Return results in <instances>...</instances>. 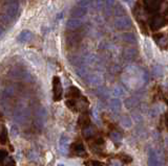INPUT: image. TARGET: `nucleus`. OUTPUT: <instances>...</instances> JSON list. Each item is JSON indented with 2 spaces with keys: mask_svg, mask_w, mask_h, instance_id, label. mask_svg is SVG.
<instances>
[{
  "mask_svg": "<svg viewBox=\"0 0 168 166\" xmlns=\"http://www.w3.org/2000/svg\"><path fill=\"white\" fill-rule=\"evenodd\" d=\"M18 12H19V5L17 3H12L5 8V16L12 21L18 16Z\"/></svg>",
  "mask_w": 168,
  "mask_h": 166,
  "instance_id": "9",
  "label": "nucleus"
},
{
  "mask_svg": "<svg viewBox=\"0 0 168 166\" xmlns=\"http://www.w3.org/2000/svg\"><path fill=\"white\" fill-rule=\"evenodd\" d=\"M97 95L102 99H106L109 96V91L107 90V88L101 86L97 89Z\"/></svg>",
  "mask_w": 168,
  "mask_h": 166,
  "instance_id": "23",
  "label": "nucleus"
},
{
  "mask_svg": "<svg viewBox=\"0 0 168 166\" xmlns=\"http://www.w3.org/2000/svg\"><path fill=\"white\" fill-rule=\"evenodd\" d=\"M155 42L158 43L159 46H161L162 48H166L167 46V38L164 34H158L154 36Z\"/></svg>",
  "mask_w": 168,
  "mask_h": 166,
  "instance_id": "20",
  "label": "nucleus"
},
{
  "mask_svg": "<svg viewBox=\"0 0 168 166\" xmlns=\"http://www.w3.org/2000/svg\"><path fill=\"white\" fill-rule=\"evenodd\" d=\"M32 38H33V34L30 30H23L19 34L17 40L19 43H27L32 40Z\"/></svg>",
  "mask_w": 168,
  "mask_h": 166,
  "instance_id": "15",
  "label": "nucleus"
},
{
  "mask_svg": "<svg viewBox=\"0 0 168 166\" xmlns=\"http://www.w3.org/2000/svg\"><path fill=\"white\" fill-rule=\"evenodd\" d=\"M152 72H154V74L155 76H161L162 75V69H161V67H159V66H155L154 68V70H152Z\"/></svg>",
  "mask_w": 168,
  "mask_h": 166,
  "instance_id": "39",
  "label": "nucleus"
},
{
  "mask_svg": "<svg viewBox=\"0 0 168 166\" xmlns=\"http://www.w3.org/2000/svg\"><path fill=\"white\" fill-rule=\"evenodd\" d=\"M7 1H10V2H15V1H17V0H7Z\"/></svg>",
  "mask_w": 168,
  "mask_h": 166,
  "instance_id": "45",
  "label": "nucleus"
},
{
  "mask_svg": "<svg viewBox=\"0 0 168 166\" xmlns=\"http://www.w3.org/2000/svg\"><path fill=\"white\" fill-rule=\"evenodd\" d=\"M92 115H94L95 121L97 122L98 124H100V116H99V113H98V110L97 109L92 110Z\"/></svg>",
  "mask_w": 168,
  "mask_h": 166,
  "instance_id": "38",
  "label": "nucleus"
},
{
  "mask_svg": "<svg viewBox=\"0 0 168 166\" xmlns=\"http://www.w3.org/2000/svg\"><path fill=\"white\" fill-rule=\"evenodd\" d=\"M68 143H70V138H68L67 135L63 134L59 139V150H60L62 155H67Z\"/></svg>",
  "mask_w": 168,
  "mask_h": 166,
  "instance_id": "10",
  "label": "nucleus"
},
{
  "mask_svg": "<svg viewBox=\"0 0 168 166\" xmlns=\"http://www.w3.org/2000/svg\"><path fill=\"white\" fill-rule=\"evenodd\" d=\"M8 158V152L4 149H0V163L4 162V160Z\"/></svg>",
  "mask_w": 168,
  "mask_h": 166,
  "instance_id": "36",
  "label": "nucleus"
},
{
  "mask_svg": "<svg viewBox=\"0 0 168 166\" xmlns=\"http://www.w3.org/2000/svg\"><path fill=\"white\" fill-rule=\"evenodd\" d=\"M31 116V110L27 106V105L23 100L17 102L16 106H15L13 111V118L14 120L19 124H23Z\"/></svg>",
  "mask_w": 168,
  "mask_h": 166,
  "instance_id": "1",
  "label": "nucleus"
},
{
  "mask_svg": "<svg viewBox=\"0 0 168 166\" xmlns=\"http://www.w3.org/2000/svg\"><path fill=\"white\" fill-rule=\"evenodd\" d=\"M29 159L31 160V161H37V160L39 159V155L36 152H31L30 155H29Z\"/></svg>",
  "mask_w": 168,
  "mask_h": 166,
  "instance_id": "37",
  "label": "nucleus"
},
{
  "mask_svg": "<svg viewBox=\"0 0 168 166\" xmlns=\"http://www.w3.org/2000/svg\"><path fill=\"white\" fill-rule=\"evenodd\" d=\"M125 1H129V0H125Z\"/></svg>",
  "mask_w": 168,
  "mask_h": 166,
  "instance_id": "47",
  "label": "nucleus"
},
{
  "mask_svg": "<svg viewBox=\"0 0 168 166\" xmlns=\"http://www.w3.org/2000/svg\"><path fill=\"white\" fill-rule=\"evenodd\" d=\"M11 133H12V135H13V137H17V135L19 134L18 127H16V125H13L12 128H11Z\"/></svg>",
  "mask_w": 168,
  "mask_h": 166,
  "instance_id": "40",
  "label": "nucleus"
},
{
  "mask_svg": "<svg viewBox=\"0 0 168 166\" xmlns=\"http://www.w3.org/2000/svg\"><path fill=\"white\" fill-rule=\"evenodd\" d=\"M76 72L80 77H86L88 74L87 69L84 67V66H78V67L76 68Z\"/></svg>",
  "mask_w": 168,
  "mask_h": 166,
  "instance_id": "28",
  "label": "nucleus"
},
{
  "mask_svg": "<svg viewBox=\"0 0 168 166\" xmlns=\"http://www.w3.org/2000/svg\"><path fill=\"white\" fill-rule=\"evenodd\" d=\"M91 4H92L91 0H81V1L78 3V5H79V6L86 8V9H88V8L91 6Z\"/></svg>",
  "mask_w": 168,
  "mask_h": 166,
  "instance_id": "34",
  "label": "nucleus"
},
{
  "mask_svg": "<svg viewBox=\"0 0 168 166\" xmlns=\"http://www.w3.org/2000/svg\"><path fill=\"white\" fill-rule=\"evenodd\" d=\"M120 124H121V127H123L125 128H129V127H132V120L128 116H123L120 120Z\"/></svg>",
  "mask_w": 168,
  "mask_h": 166,
  "instance_id": "24",
  "label": "nucleus"
},
{
  "mask_svg": "<svg viewBox=\"0 0 168 166\" xmlns=\"http://www.w3.org/2000/svg\"><path fill=\"white\" fill-rule=\"evenodd\" d=\"M8 140V133L5 127L2 128L1 133H0V143L1 144H7Z\"/></svg>",
  "mask_w": 168,
  "mask_h": 166,
  "instance_id": "27",
  "label": "nucleus"
},
{
  "mask_svg": "<svg viewBox=\"0 0 168 166\" xmlns=\"http://www.w3.org/2000/svg\"><path fill=\"white\" fill-rule=\"evenodd\" d=\"M65 105L66 106H68L70 110H73V111H77V108H76V100L75 99H67L66 101H65Z\"/></svg>",
  "mask_w": 168,
  "mask_h": 166,
  "instance_id": "32",
  "label": "nucleus"
},
{
  "mask_svg": "<svg viewBox=\"0 0 168 166\" xmlns=\"http://www.w3.org/2000/svg\"><path fill=\"white\" fill-rule=\"evenodd\" d=\"M113 93H114V95H115V96L121 97V96H124V95H125L126 91H125V89H124L123 87L117 86V87H115V89H114V91H113Z\"/></svg>",
  "mask_w": 168,
  "mask_h": 166,
  "instance_id": "29",
  "label": "nucleus"
},
{
  "mask_svg": "<svg viewBox=\"0 0 168 166\" xmlns=\"http://www.w3.org/2000/svg\"><path fill=\"white\" fill-rule=\"evenodd\" d=\"M124 14V9L121 5H118L116 9H115V15L117 16V17H120V16H123Z\"/></svg>",
  "mask_w": 168,
  "mask_h": 166,
  "instance_id": "35",
  "label": "nucleus"
},
{
  "mask_svg": "<svg viewBox=\"0 0 168 166\" xmlns=\"http://www.w3.org/2000/svg\"><path fill=\"white\" fill-rule=\"evenodd\" d=\"M46 120H48V112L46 110L43 108V106H39L35 110V113H34V125L37 130L41 131L44 128Z\"/></svg>",
  "mask_w": 168,
  "mask_h": 166,
  "instance_id": "2",
  "label": "nucleus"
},
{
  "mask_svg": "<svg viewBox=\"0 0 168 166\" xmlns=\"http://www.w3.org/2000/svg\"><path fill=\"white\" fill-rule=\"evenodd\" d=\"M96 143H97L98 145H101V144H103V143H104V140L102 139V138H99V139L96 140Z\"/></svg>",
  "mask_w": 168,
  "mask_h": 166,
  "instance_id": "43",
  "label": "nucleus"
},
{
  "mask_svg": "<svg viewBox=\"0 0 168 166\" xmlns=\"http://www.w3.org/2000/svg\"><path fill=\"white\" fill-rule=\"evenodd\" d=\"M122 159H123V161L125 162V163L132 162V158H130L129 156H123V157H122Z\"/></svg>",
  "mask_w": 168,
  "mask_h": 166,
  "instance_id": "42",
  "label": "nucleus"
},
{
  "mask_svg": "<svg viewBox=\"0 0 168 166\" xmlns=\"http://www.w3.org/2000/svg\"><path fill=\"white\" fill-rule=\"evenodd\" d=\"M132 21L127 16H120V17H117L115 19V26L118 29H128V28L132 27Z\"/></svg>",
  "mask_w": 168,
  "mask_h": 166,
  "instance_id": "6",
  "label": "nucleus"
},
{
  "mask_svg": "<svg viewBox=\"0 0 168 166\" xmlns=\"http://www.w3.org/2000/svg\"><path fill=\"white\" fill-rule=\"evenodd\" d=\"M121 106H122V103H121L119 98H114L109 101V108L110 111L114 113V114H118L121 111Z\"/></svg>",
  "mask_w": 168,
  "mask_h": 166,
  "instance_id": "16",
  "label": "nucleus"
},
{
  "mask_svg": "<svg viewBox=\"0 0 168 166\" xmlns=\"http://www.w3.org/2000/svg\"><path fill=\"white\" fill-rule=\"evenodd\" d=\"M2 36H3V28L0 26V38H1Z\"/></svg>",
  "mask_w": 168,
  "mask_h": 166,
  "instance_id": "44",
  "label": "nucleus"
},
{
  "mask_svg": "<svg viewBox=\"0 0 168 166\" xmlns=\"http://www.w3.org/2000/svg\"><path fill=\"white\" fill-rule=\"evenodd\" d=\"M122 40L124 42L130 43V44H136L137 43V38L132 33H124L122 34Z\"/></svg>",
  "mask_w": 168,
  "mask_h": 166,
  "instance_id": "22",
  "label": "nucleus"
},
{
  "mask_svg": "<svg viewBox=\"0 0 168 166\" xmlns=\"http://www.w3.org/2000/svg\"><path fill=\"white\" fill-rule=\"evenodd\" d=\"M62 93H63V89H62L60 77L54 76L53 78V98H54V101H60L62 98Z\"/></svg>",
  "mask_w": 168,
  "mask_h": 166,
  "instance_id": "4",
  "label": "nucleus"
},
{
  "mask_svg": "<svg viewBox=\"0 0 168 166\" xmlns=\"http://www.w3.org/2000/svg\"><path fill=\"white\" fill-rule=\"evenodd\" d=\"M81 26H82V22H81V20H79V19H76V18L70 19L66 24L67 29H70V30H76L78 28H80Z\"/></svg>",
  "mask_w": 168,
  "mask_h": 166,
  "instance_id": "18",
  "label": "nucleus"
},
{
  "mask_svg": "<svg viewBox=\"0 0 168 166\" xmlns=\"http://www.w3.org/2000/svg\"><path fill=\"white\" fill-rule=\"evenodd\" d=\"M58 166H65V165H63V164H58Z\"/></svg>",
  "mask_w": 168,
  "mask_h": 166,
  "instance_id": "46",
  "label": "nucleus"
},
{
  "mask_svg": "<svg viewBox=\"0 0 168 166\" xmlns=\"http://www.w3.org/2000/svg\"><path fill=\"white\" fill-rule=\"evenodd\" d=\"M115 4V0H105V6L106 8H111Z\"/></svg>",
  "mask_w": 168,
  "mask_h": 166,
  "instance_id": "41",
  "label": "nucleus"
},
{
  "mask_svg": "<svg viewBox=\"0 0 168 166\" xmlns=\"http://www.w3.org/2000/svg\"><path fill=\"white\" fill-rule=\"evenodd\" d=\"M165 24H166V20H165V18L161 15L154 16V17L150 18V20H149V26H150L152 30L160 29V28L163 27Z\"/></svg>",
  "mask_w": 168,
  "mask_h": 166,
  "instance_id": "7",
  "label": "nucleus"
},
{
  "mask_svg": "<svg viewBox=\"0 0 168 166\" xmlns=\"http://www.w3.org/2000/svg\"><path fill=\"white\" fill-rule=\"evenodd\" d=\"M109 137H110V139L114 141V142H121V140H122V135H121L119 132H117V131L111 132Z\"/></svg>",
  "mask_w": 168,
  "mask_h": 166,
  "instance_id": "30",
  "label": "nucleus"
},
{
  "mask_svg": "<svg viewBox=\"0 0 168 166\" xmlns=\"http://www.w3.org/2000/svg\"><path fill=\"white\" fill-rule=\"evenodd\" d=\"M8 77L13 80H24V81H32L33 76L24 69L18 67H13L8 72Z\"/></svg>",
  "mask_w": 168,
  "mask_h": 166,
  "instance_id": "3",
  "label": "nucleus"
},
{
  "mask_svg": "<svg viewBox=\"0 0 168 166\" xmlns=\"http://www.w3.org/2000/svg\"><path fill=\"white\" fill-rule=\"evenodd\" d=\"M78 123H79L81 127H87L88 124H91V120H89L88 116L86 114H82L79 117V120H78Z\"/></svg>",
  "mask_w": 168,
  "mask_h": 166,
  "instance_id": "25",
  "label": "nucleus"
},
{
  "mask_svg": "<svg viewBox=\"0 0 168 166\" xmlns=\"http://www.w3.org/2000/svg\"><path fill=\"white\" fill-rule=\"evenodd\" d=\"M86 13H87V9L77 5L70 11V16H73L74 18L78 19V18H81V17H83V16H85Z\"/></svg>",
  "mask_w": 168,
  "mask_h": 166,
  "instance_id": "14",
  "label": "nucleus"
},
{
  "mask_svg": "<svg viewBox=\"0 0 168 166\" xmlns=\"http://www.w3.org/2000/svg\"><path fill=\"white\" fill-rule=\"evenodd\" d=\"M0 24H1V27L8 26L11 25V20L5 15H0Z\"/></svg>",
  "mask_w": 168,
  "mask_h": 166,
  "instance_id": "31",
  "label": "nucleus"
},
{
  "mask_svg": "<svg viewBox=\"0 0 168 166\" xmlns=\"http://www.w3.org/2000/svg\"><path fill=\"white\" fill-rule=\"evenodd\" d=\"M160 0H145V6L146 9L150 13L157 12L160 8Z\"/></svg>",
  "mask_w": 168,
  "mask_h": 166,
  "instance_id": "12",
  "label": "nucleus"
},
{
  "mask_svg": "<svg viewBox=\"0 0 168 166\" xmlns=\"http://www.w3.org/2000/svg\"><path fill=\"white\" fill-rule=\"evenodd\" d=\"M19 92V88H18L17 85H8L7 87L4 88L3 91H2L1 95H2V98L5 99V100H8L11 98H13L15 97Z\"/></svg>",
  "mask_w": 168,
  "mask_h": 166,
  "instance_id": "5",
  "label": "nucleus"
},
{
  "mask_svg": "<svg viewBox=\"0 0 168 166\" xmlns=\"http://www.w3.org/2000/svg\"><path fill=\"white\" fill-rule=\"evenodd\" d=\"M80 41H81V36L79 34H70L66 37V42L70 46L77 45Z\"/></svg>",
  "mask_w": 168,
  "mask_h": 166,
  "instance_id": "19",
  "label": "nucleus"
},
{
  "mask_svg": "<svg viewBox=\"0 0 168 166\" xmlns=\"http://www.w3.org/2000/svg\"><path fill=\"white\" fill-rule=\"evenodd\" d=\"M81 96V91L78 89L77 87H74L71 86L68 88L67 90V97H70V98L74 99V98H78V97Z\"/></svg>",
  "mask_w": 168,
  "mask_h": 166,
  "instance_id": "21",
  "label": "nucleus"
},
{
  "mask_svg": "<svg viewBox=\"0 0 168 166\" xmlns=\"http://www.w3.org/2000/svg\"><path fill=\"white\" fill-rule=\"evenodd\" d=\"M137 105V99L135 97H129L128 99H126L125 101V106L127 108H132V106H135Z\"/></svg>",
  "mask_w": 168,
  "mask_h": 166,
  "instance_id": "33",
  "label": "nucleus"
},
{
  "mask_svg": "<svg viewBox=\"0 0 168 166\" xmlns=\"http://www.w3.org/2000/svg\"><path fill=\"white\" fill-rule=\"evenodd\" d=\"M137 54H138V50L136 48H132V47L125 48L123 51V58L127 61H132L133 59H136Z\"/></svg>",
  "mask_w": 168,
  "mask_h": 166,
  "instance_id": "13",
  "label": "nucleus"
},
{
  "mask_svg": "<svg viewBox=\"0 0 168 166\" xmlns=\"http://www.w3.org/2000/svg\"><path fill=\"white\" fill-rule=\"evenodd\" d=\"M96 132H97V130H96L95 127H92V124H88L87 127H84L83 130H82V134L85 139H89V138L94 137Z\"/></svg>",
  "mask_w": 168,
  "mask_h": 166,
  "instance_id": "17",
  "label": "nucleus"
},
{
  "mask_svg": "<svg viewBox=\"0 0 168 166\" xmlns=\"http://www.w3.org/2000/svg\"><path fill=\"white\" fill-rule=\"evenodd\" d=\"M160 165V156L154 149H150L148 153V166H159Z\"/></svg>",
  "mask_w": 168,
  "mask_h": 166,
  "instance_id": "11",
  "label": "nucleus"
},
{
  "mask_svg": "<svg viewBox=\"0 0 168 166\" xmlns=\"http://www.w3.org/2000/svg\"><path fill=\"white\" fill-rule=\"evenodd\" d=\"M85 81L89 87H99L103 83V77L97 73L87 74V76L85 77Z\"/></svg>",
  "mask_w": 168,
  "mask_h": 166,
  "instance_id": "8",
  "label": "nucleus"
},
{
  "mask_svg": "<svg viewBox=\"0 0 168 166\" xmlns=\"http://www.w3.org/2000/svg\"><path fill=\"white\" fill-rule=\"evenodd\" d=\"M73 148L74 150L76 152L78 155H82V153H85V148H84V145H83V143H81V142H76L73 145Z\"/></svg>",
  "mask_w": 168,
  "mask_h": 166,
  "instance_id": "26",
  "label": "nucleus"
}]
</instances>
